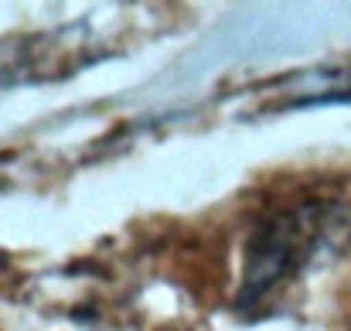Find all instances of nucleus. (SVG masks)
Returning <instances> with one entry per match:
<instances>
[{
	"instance_id": "nucleus-1",
	"label": "nucleus",
	"mask_w": 351,
	"mask_h": 331,
	"mask_svg": "<svg viewBox=\"0 0 351 331\" xmlns=\"http://www.w3.org/2000/svg\"><path fill=\"white\" fill-rule=\"evenodd\" d=\"M311 219L307 212H293L276 219L266 232L256 236L249 246V263H245V297L266 294L276 280L293 273L300 260L311 253V229L304 232V222Z\"/></svg>"
}]
</instances>
